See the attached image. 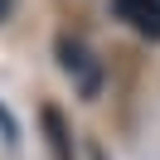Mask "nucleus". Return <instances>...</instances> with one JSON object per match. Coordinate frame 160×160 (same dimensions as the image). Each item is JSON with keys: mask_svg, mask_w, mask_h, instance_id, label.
Instances as JSON below:
<instances>
[{"mask_svg": "<svg viewBox=\"0 0 160 160\" xmlns=\"http://www.w3.org/2000/svg\"><path fill=\"white\" fill-rule=\"evenodd\" d=\"M5 15H10V0H0V20H5Z\"/></svg>", "mask_w": 160, "mask_h": 160, "instance_id": "20e7f679", "label": "nucleus"}, {"mask_svg": "<svg viewBox=\"0 0 160 160\" xmlns=\"http://www.w3.org/2000/svg\"><path fill=\"white\" fill-rule=\"evenodd\" d=\"M44 131H49V150H53V160H73V141H68V126H63L58 107H44Z\"/></svg>", "mask_w": 160, "mask_h": 160, "instance_id": "7ed1b4c3", "label": "nucleus"}, {"mask_svg": "<svg viewBox=\"0 0 160 160\" xmlns=\"http://www.w3.org/2000/svg\"><path fill=\"white\" fill-rule=\"evenodd\" d=\"M58 63H63V73H73V78H82V92H97V68L88 63V49H82L78 39H58Z\"/></svg>", "mask_w": 160, "mask_h": 160, "instance_id": "f03ea898", "label": "nucleus"}, {"mask_svg": "<svg viewBox=\"0 0 160 160\" xmlns=\"http://www.w3.org/2000/svg\"><path fill=\"white\" fill-rule=\"evenodd\" d=\"M117 15L146 39H160V0H117Z\"/></svg>", "mask_w": 160, "mask_h": 160, "instance_id": "f257e3e1", "label": "nucleus"}]
</instances>
